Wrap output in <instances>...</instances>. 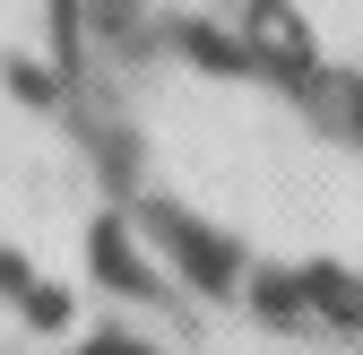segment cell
Wrapping results in <instances>:
<instances>
[{
	"instance_id": "277c9868",
	"label": "cell",
	"mask_w": 363,
	"mask_h": 355,
	"mask_svg": "<svg viewBox=\"0 0 363 355\" xmlns=\"http://www.w3.org/2000/svg\"><path fill=\"white\" fill-rule=\"evenodd\" d=\"M251 312H259V321H277V329H303V321H311L303 278H294V269H286V278H277V269H268V278H251Z\"/></svg>"
},
{
	"instance_id": "30bf717a",
	"label": "cell",
	"mask_w": 363,
	"mask_h": 355,
	"mask_svg": "<svg viewBox=\"0 0 363 355\" xmlns=\"http://www.w3.org/2000/svg\"><path fill=\"white\" fill-rule=\"evenodd\" d=\"M78 355H164V346H147V338H130V329H104V338H86Z\"/></svg>"
},
{
	"instance_id": "6da1fadb",
	"label": "cell",
	"mask_w": 363,
	"mask_h": 355,
	"mask_svg": "<svg viewBox=\"0 0 363 355\" xmlns=\"http://www.w3.org/2000/svg\"><path fill=\"white\" fill-rule=\"evenodd\" d=\"M139 226H147V243L173 260V278H182V286H199V295H234V286H242V251L225 243L216 226L182 217L173 200H139Z\"/></svg>"
},
{
	"instance_id": "ba28073f",
	"label": "cell",
	"mask_w": 363,
	"mask_h": 355,
	"mask_svg": "<svg viewBox=\"0 0 363 355\" xmlns=\"http://www.w3.org/2000/svg\"><path fill=\"white\" fill-rule=\"evenodd\" d=\"M86 26H104L113 43H139V9L130 0H86Z\"/></svg>"
},
{
	"instance_id": "5b68a950",
	"label": "cell",
	"mask_w": 363,
	"mask_h": 355,
	"mask_svg": "<svg viewBox=\"0 0 363 355\" xmlns=\"http://www.w3.org/2000/svg\"><path fill=\"white\" fill-rule=\"evenodd\" d=\"M182 53L208 61V70H251V53H242L234 35H216V26H182Z\"/></svg>"
},
{
	"instance_id": "52a82bcc",
	"label": "cell",
	"mask_w": 363,
	"mask_h": 355,
	"mask_svg": "<svg viewBox=\"0 0 363 355\" xmlns=\"http://www.w3.org/2000/svg\"><path fill=\"white\" fill-rule=\"evenodd\" d=\"M329 121L346 139H363V78H329Z\"/></svg>"
},
{
	"instance_id": "8992f818",
	"label": "cell",
	"mask_w": 363,
	"mask_h": 355,
	"mask_svg": "<svg viewBox=\"0 0 363 355\" xmlns=\"http://www.w3.org/2000/svg\"><path fill=\"white\" fill-rule=\"evenodd\" d=\"M43 18H52V53L78 61V35H86V0H43Z\"/></svg>"
},
{
	"instance_id": "7a4b0ae2",
	"label": "cell",
	"mask_w": 363,
	"mask_h": 355,
	"mask_svg": "<svg viewBox=\"0 0 363 355\" xmlns=\"http://www.w3.org/2000/svg\"><path fill=\"white\" fill-rule=\"evenodd\" d=\"M86 260H96V278H104L113 295H156V269H147V251H139V234H130L121 217H96Z\"/></svg>"
},
{
	"instance_id": "9c48e42d",
	"label": "cell",
	"mask_w": 363,
	"mask_h": 355,
	"mask_svg": "<svg viewBox=\"0 0 363 355\" xmlns=\"http://www.w3.org/2000/svg\"><path fill=\"white\" fill-rule=\"evenodd\" d=\"M9 87L26 104H61V87H52V70H35V61H9Z\"/></svg>"
},
{
	"instance_id": "3957f363",
	"label": "cell",
	"mask_w": 363,
	"mask_h": 355,
	"mask_svg": "<svg viewBox=\"0 0 363 355\" xmlns=\"http://www.w3.org/2000/svg\"><path fill=\"white\" fill-rule=\"evenodd\" d=\"M303 278V303H311V321H329V329H354L363 338V269H337V260H311Z\"/></svg>"
}]
</instances>
